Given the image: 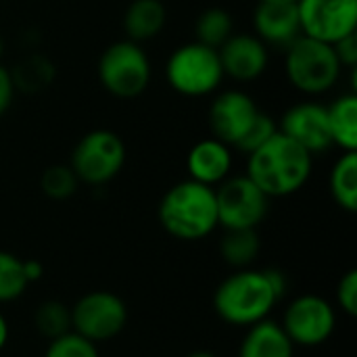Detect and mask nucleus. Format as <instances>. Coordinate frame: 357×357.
I'll return each instance as SVG.
<instances>
[{
	"label": "nucleus",
	"mask_w": 357,
	"mask_h": 357,
	"mask_svg": "<svg viewBox=\"0 0 357 357\" xmlns=\"http://www.w3.org/2000/svg\"><path fill=\"white\" fill-rule=\"evenodd\" d=\"M218 54L224 77H232L236 82H253L261 77L270 63L268 44L255 33H232L218 48Z\"/></svg>",
	"instance_id": "obj_14"
},
{
	"label": "nucleus",
	"mask_w": 357,
	"mask_h": 357,
	"mask_svg": "<svg viewBox=\"0 0 357 357\" xmlns=\"http://www.w3.org/2000/svg\"><path fill=\"white\" fill-rule=\"evenodd\" d=\"M328 132L333 146L347 151H357V94L345 92L333 105L326 107Z\"/></svg>",
	"instance_id": "obj_19"
},
{
	"label": "nucleus",
	"mask_w": 357,
	"mask_h": 357,
	"mask_svg": "<svg viewBox=\"0 0 357 357\" xmlns=\"http://www.w3.org/2000/svg\"><path fill=\"white\" fill-rule=\"evenodd\" d=\"M126 142L113 130H90L71 151L69 167L79 184L105 186L126 165Z\"/></svg>",
	"instance_id": "obj_7"
},
{
	"label": "nucleus",
	"mask_w": 357,
	"mask_h": 357,
	"mask_svg": "<svg viewBox=\"0 0 357 357\" xmlns=\"http://www.w3.org/2000/svg\"><path fill=\"white\" fill-rule=\"evenodd\" d=\"M295 345L278 322L261 320L247 328L238 357H293Z\"/></svg>",
	"instance_id": "obj_17"
},
{
	"label": "nucleus",
	"mask_w": 357,
	"mask_h": 357,
	"mask_svg": "<svg viewBox=\"0 0 357 357\" xmlns=\"http://www.w3.org/2000/svg\"><path fill=\"white\" fill-rule=\"evenodd\" d=\"M98 82L115 98L132 100L151 84V59L138 42L119 40L109 44L98 59Z\"/></svg>",
	"instance_id": "obj_6"
},
{
	"label": "nucleus",
	"mask_w": 357,
	"mask_h": 357,
	"mask_svg": "<svg viewBox=\"0 0 357 357\" xmlns=\"http://www.w3.org/2000/svg\"><path fill=\"white\" fill-rule=\"evenodd\" d=\"M165 79L182 96L201 98L213 94L224 82L218 50L197 40L178 46L165 63Z\"/></svg>",
	"instance_id": "obj_5"
},
{
	"label": "nucleus",
	"mask_w": 357,
	"mask_h": 357,
	"mask_svg": "<svg viewBox=\"0 0 357 357\" xmlns=\"http://www.w3.org/2000/svg\"><path fill=\"white\" fill-rule=\"evenodd\" d=\"M247 157V176L270 199L295 195L312 178L314 155L282 132H276L264 146Z\"/></svg>",
	"instance_id": "obj_1"
},
{
	"label": "nucleus",
	"mask_w": 357,
	"mask_h": 357,
	"mask_svg": "<svg viewBox=\"0 0 357 357\" xmlns=\"http://www.w3.org/2000/svg\"><path fill=\"white\" fill-rule=\"evenodd\" d=\"M276 132H278V123L274 121V117L259 109L255 121L251 123V128H249V132L243 136V140L236 144V149H238L241 153H245V155H251L253 151H257L259 146H264Z\"/></svg>",
	"instance_id": "obj_27"
},
{
	"label": "nucleus",
	"mask_w": 357,
	"mask_h": 357,
	"mask_svg": "<svg viewBox=\"0 0 357 357\" xmlns=\"http://www.w3.org/2000/svg\"><path fill=\"white\" fill-rule=\"evenodd\" d=\"M337 59L341 63V67L347 69H356L357 67V33H349L345 38H341L339 42L333 44Z\"/></svg>",
	"instance_id": "obj_29"
},
{
	"label": "nucleus",
	"mask_w": 357,
	"mask_h": 357,
	"mask_svg": "<svg viewBox=\"0 0 357 357\" xmlns=\"http://www.w3.org/2000/svg\"><path fill=\"white\" fill-rule=\"evenodd\" d=\"M6 343H8V322H6L4 314L0 312V351L6 347Z\"/></svg>",
	"instance_id": "obj_32"
},
{
	"label": "nucleus",
	"mask_w": 357,
	"mask_h": 357,
	"mask_svg": "<svg viewBox=\"0 0 357 357\" xmlns=\"http://www.w3.org/2000/svg\"><path fill=\"white\" fill-rule=\"evenodd\" d=\"M253 27H255V36L261 42L280 48H287L303 33L297 13V2H280V4L257 2L253 10Z\"/></svg>",
	"instance_id": "obj_15"
},
{
	"label": "nucleus",
	"mask_w": 357,
	"mask_h": 357,
	"mask_svg": "<svg viewBox=\"0 0 357 357\" xmlns=\"http://www.w3.org/2000/svg\"><path fill=\"white\" fill-rule=\"evenodd\" d=\"M186 169L190 180L215 188L232 172V149L213 136L199 140L188 151Z\"/></svg>",
	"instance_id": "obj_16"
},
{
	"label": "nucleus",
	"mask_w": 357,
	"mask_h": 357,
	"mask_svg": "<svg viewBox=\"0 0 357 357\" xmlns=\"http://www.w3.org/2000/svg\"><path fill=\"white\" fill-rule=\"evenodd\" d=\"M77 186L79 180L69 165H50L40 176V188L52 201H67L75 195Z\"/></svg>",
	"instance_id": "obj_25"
},
{
	"label": "nucleus",
	"mask_w": 357,
	"mask_h": 357,
	"mask_svg": "<svg viewBox=\"0 0 357 357\" xmlns=\"http://www.w3.org/2000/svg\"><path fill=\"white\" fill-rule=\"evenodd\" d=\"M278 132L303 146L310 155H320L333 146L326 107L320 102L305 100L287 109L278 123Z\"/></svg>",
	"instance_id": "obj_13"
},
{
	"label": "nucleus",
	"mask_w": 357,
	"mask_h": 357,
	"mask_svg": "<svg viewBox=\"0 0 357 357\" xmlns=\"http://www.w3.org/2000/svg\"><path fill=\"white\" fill-rule=\"evenodd\" d=\"M284 50L287 79L295 90L318 96L333 90L341 79L343 67L333 44L301 33Z\"/></svg>",
	"instance_id": "obj_4"
},
{
	"label": "nucleus",
	"mask_w": 357,
	"mask_h": 357,
	"mask_svg": "<svg viewBox=\"0 0 357 357\" xmlns=\"http://www.w3.org/2000/svg\"><path fill=\"white\" fill-rule=\"evenodd\" d=\"M157 215L169 236L178 241H201L220 226L215 188L190 178L182 180L163 195Z\"/></svg>",
	"instance_id": "obj_2"
},
{
	"label": "nucleus",
	"mask_w": 357,
	"mask_h": 357,
	"mask_svg": "<svg viewBox=\"0 0 357 357\" xmlns=\"http://www.w3.org/2000/svg\"><path fill=\"white\" fill-rule=\"evenodd\" d=\"M195 33H197V42L218 50L234 33L232 15L220 6H211L197 17Z\"/></svg>",
	"instance_id": "obj_22"
},
{
	"label": "nucleus",
	"mask_w": 357,
	"mask_h": 357,
	"mask_svg": "<svg viewBox=\"0 0 357 357\" xmlns=\"http://www.w3.org/2000/svg\"><path fill=\"white\" fill-rule=\"evenodd\" d=\"M36 331L48 341L71 333V310L61 301H44L33 314Z\"/></svg>",
	"instance_id": "obj_23"
},
{
	"label": "nucleus",
	"mask_w": 357,
	"mask_h": 357,
	"mask_svg": "<svg viewBox=\"0 0 357 357\" xmlns=\"http://www.w3.org/2000/svg\"><path fill=\"white\" fill-rule=\"evenodd\" d=\"M44 357H98V349L94 343L71 331L59 339H52Z\"/></svg>",
	"instance_id": "obj_26"
},
{
	"label": "nucleus",
	"mask_w": 357,
	"mask_h": 357,
	"mask_svg": "<svg viewBox=\"0 0 357 357\" xmlns=\"http://www.w3.org/2000/svg\"><path fill=\"white\" fill-rule=\"evenodd\" d=\"M337 303L347 316L357 314V270H349L337 284Z\"/></svg>",
	"instance_id": "obj_28"
},
{
	"label": "nucleus",
	"mask_w": 357,
	"mask_h": 357,
	"mask_svg": "<svg viewBox=\"0 0 357 357\" xmlns=\"http://www.w3.org/2000/svg\"><path fill=\"white\" fill-rule=\"evenodd\" d=\"M303 36L335 44L356 33L357 0H297Z\"/></svg>",
	"instance_id": "obj_11"
},
{
	"label": "nucleus",
	"mask_w": 357,
	"mask_h": 357,
	"mask_svg": "<svg viewBox=\"0 0 357 357\" xmlns=\"http://www.w3.org/2000/svg\"><path fill=\"white\" fill-rule=\"evenodd\" d=\"M128 324V307L121 297L109 291H92L71 307V331L90 343L115 339Z\"/></svg>",
	"instance_id": "obj_9"
},
{
	"label": "nucleus",
	"mask_w": 357,
	"mask_h": 357,
	"mask_svg": "<svg viewBox=\"0 0 357 357\" xmlns=\"http://www.w3.org/2000/svg\"><path fill=\"white\" fill-rule=\"evenodd\" d=\"M167 21V8L161 0H132L123 10V31L132 42H149L157 38Z\"/></svg>",
	"instance_id": "obj_18"
},
{
	"label": "nucleus",
	"mask_w": 357,
	"mask_h": 357,
	"mask_svg": "<svg viewBox=\"0 0 357 357\" xmlns=\"http://www.w3.org/2000/svg\"><path fill=\"white\" fill-rule=\"evenodd\" d=\"M331 195L335 203L356 213L357 209V151L343 153L331 172Z\"/></svg>",
	"instance_id": "obj_20"
},
{
	"label": "nucleus",
	"mask_w": 357,
	"mask_h": 357,
	"mask_svg": "<svg viewBox=\"0 0 357 357\" xmlns=\"http://www.w3.org/2000/svg\"><path fill=\"white\" fill-rule=\"evenodd\" d=\"M23 274H25L27 282L31 284V282H36V280L42 278L44 268H42V264L36 261V259H25V261H23Z\"/></svg>",
	"instance_id": "obj_31"
},
{
	"label": "nucleus",
	"mask_w": 357,
	"mask_h": 357,
	"mask_svg": "<svg viewBox=\"0 0 357 357\" xmlns=\"http://www.w3.org/2000/svg\"><path fill=\"white\" fill-rule=\"evenodd\" d=\"M186 357H215L211 351H195V354H190V356Z\"/></svg>",
	"instance_id": "obj_33"
},
{
	"label": "nucleus",
	"mask_w": 357,
	"mask_h": 357,
	"mask_svg": "<svg viewBox=\"0 0 357 357\" xmlns=\"http://www.w3.org/2000/svg\"><path fill=\"white\" fill-rule=\"evenodd\" d=\"M278 299L266 270L243 268L215 289L213 310L224 322L249 328L266 320Z\"/></svg>",
	"instance_id": "obj_3"
},
{
	"label": "nucleus",
	"mask_w": 357,
	"mask_h": 357,
	"mask_svg": "<svg viewBox=\"0 0 357 357\" xmlns=\"http://www.w3.org/2000/svg\"><path fill=\"white\" fill-rule=\"evenodd\" d=\"M29 287L23 274V259L8 251H0V303H10L23 297Z\"/></svg>",
	"instance_id": "obj_24"
},
{
	"label": "nucleus",
	"mask_w": 357,
	"mask_h": 357,
	"mask_svg": "<svg viewBox=\"0 0 357 357\" xmlns=\"http://www.w3.org/2000/svg\"><path fill=\"white\" fill-rule=\"evenodd\" d=\"M2 52H4V40H2V36H0V59H2Z\"/></svg>",
	"instance_id": "obj_35"
},
{
	"label": "nucleus",
	"mask_w": 357,
	"mask_h": 357,
	"mask_svg": "<svg viewBox=\"0 0 357 357\" xmlns=\"http://www.w3.org/2000/svg\"><path fill=\"white\" fill-rule=\"evenodd\" d=\"M257 2H272V4H280V2H297V0H257Z\"/></svg>",
	"instance_id": "obj_34"
},
{
	"label": "nucleus",
	"mask_w": 357,
	"mask_h": 357,
	"mask_svg": "<svg viewBox=\"0 0 357 357\" xmlns=\"http://www.w3.org/2000/svg\"><path fill=\"white\" fill-rule=\"evenodd\" d=\"M280 326L295 347H320L333 337L337 314L324 297L301 295L289 303Z\"/></svg>",
	"instance_id": "obj_10"
},
{
	"label": "nucleus",
	"mask_w": 357,
	"mask_h": 357,
	"mask_svg": "<svg viewBox=\"0 0 357 357\" xmlns=\"http://www.w3.org/2000/svg\"><path fill=\"white\" fill-rule=\"evenodd\" d=\"M15 88L17 86L13 79V71L0 63V115H4L10 109L13 98H15Z\"/></svg>",
	"instance_id": "obj_30"
},
{
	"label": "nucleus",
	"mask_w": 357,
	"mask_h": 357,
	"mask_svg": "<svg viewBox=\"0 0 357 357\" xmlns=\"http://www.w3.org/2000/svg\"><path fill=\"white\" fill-rule=\"evenodd\" d=\"M257 113L259 107L251 94L243 90L220 92L209 107V128L213 132V138L222 140L230 149H236V144L255 121Z\"/></svg>",
	"instance_id": "obj_12"
},
{
	"label": "nucleus",
	"mask_w": 357,
	"mask_h": 357,
	"mask_svg": "<svg viewBox=\"0 0 357 357\" xmlns=\"http://www.w3.org/2000/svg\"><path fill=\"white\" fill-rule=\"evenodd\" d=\"M261 251V241L257 230H224L220 253L236 270L249 268Z\"/></svg>",
	"instance_id": "obj_21"
},
{
	"label": "nucleus",
	"mask_w": 357,
	"mask_h": 357,
	"mask_svg": "<svg viewBox=\"0 0 357 357\" xmlns=\"http://www.w3.org/2000/svg\"><path fill=\"white\" fill-rule=\"evenodd\" d=\"M218 224L224 230H257L266 220L270 197L245 174L228 176L215 188Z\"/></svg>",
	"instance_id": "obj_8"
}]
</instances>
